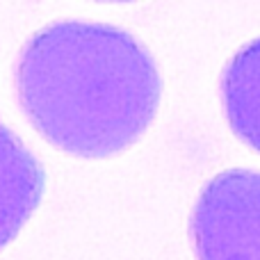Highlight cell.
<instances>
[{"label":"cell","mask_w":260,"mask_h":260,"mask_svg":"<svg viewBox=\"0 0 260 260\" xmlns=\"http://www.w3.org/2000/svg\"><path fill=\"white\" fill-rule=\"evenodd\" d=\"M160 94L153 55L112 23H48L18 53L23 112L48 142L73 155L105 157L137 142Z\"/></svg>","instance_id":"obj_1"},{"label":"cell","mask_w":260,"mask_h":260,"mask_svg":"<svg viewBox=\"0 0 260 260\" xmlns=\"http://www.w3.org/2000/svg\"><path fill=\"white\" fill-rule=\"evenodd\" d=\"M189 238L199 260H260V171L212 176L192 208Z\"/></svg>","instance_id":"obj_2"},{"label":"cell","mask_w":260,"mask_h":260,"mask_svg":"<svg viewBox=\"0 0 260 260\" xmlns=\"http://www.w3.org/2000/svg\"><path fill=\"white\" fill-rule=\"evenodd\" d=\"M46 189V171L37 155L0 121V249L18 235Z\"/></svg>","instance_id":"obj_3"},{"label":"cell","mask_w":260,"mask_h":260,"mask_svg":"<svg viewBox=\"0 0 260 260\" xmlns=\"http://www.w3.org/2000/svg\"><path fill=\"white\" fill-rule=\"evenodd\" d=\"M219 91L231 130L260 153V37H253L229 57Z\"/></svg>","instance_id":"obj_4"}]
</instances>
